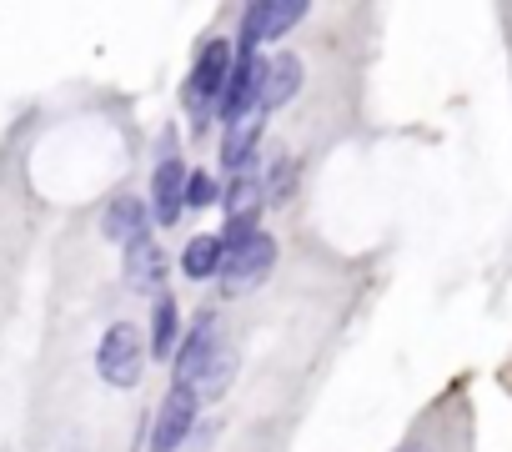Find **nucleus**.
I'll list each match as a JSON object with an SVG mask.
<instances>
[{
	"label": "nucleus",
	"mask_w": 512,
	"mask_h": 452,
	"mask_svg": "<svg viewBox=\"0 0 512 452\" xmlns=\"http://www.w3.org/2000/svg\"><path fill=\"white\" fill-rule=\"evenodd\" d=\"M302 16H307L302 0H262V6H246V21H241V46H236V51H246V56H251V46H262V41H272V36L292 31Z\"/></svg>",
	"instance_id": "20e7f679"
},
{
	"label": "nucleus",
	"mask_w": 512,
	"mask_h": 452,
	"mask_svg": "<svg viewBox=\"0 0 512 452\" xmlns=\"http://www.w3.org/2000/svg\"><path fill=\"white\" fill-rule=\"evenodd\" d=\"M216 201V181L206 171H191L186 176V206H211Z\"/></svg>",
	"instance_id": "4468645a"
},
{
	"label": "nucleus",
	"mask_w": 512,
	"mask_h": 452,
	"mask_svg": "<svg viewBox=\"0 0 512 452\" xmlns=\"http://www.w3.org/2000/svg\"><path fill=\"white\" fill-rule=\"evenodd\" d=\"M221 257H226V237H196V242L181 252V272H186L191 282L221 277Z\"/></svg>",
	"instance_id": "f8f14e48"
},
{
	"label": "nucleus",
	"mask_w": 512,
	"mask_h": 452,
	"mask_svg": "<svg viewBox=\"0 0 512 452\" xmlns=\"http://www.w3.org/2000/svg\"><path fill=\"white\" fill-rule=\"evenodd\" d=\"M302 91V61L297 56H267L262 61V86H256V111H277Z\"/></svg>",
	"instance_id": "0eeeda50"
},
{
	"label": "nucleus",
	"mask_w": 512,
	"mask_h": 452,
	"mask_svg": "<svg viewBox=\"0 0 512 452\" xmlns=\"http://www.w3.org/2000/svg\"><path fill=\"white\" fill-rule=\"evenodd\" d=\"M186 166L176 161V156H166L161 166H156V176H151V211H156V221L161 226H171L176 216H181V206H186Z\"/></svg>",
	"instance_id": "6e6552de"
},
{
	"label": "nucleus",
	"mask_w": 512,
	"mask_h": 452,
	"mask_svg": "<svg viewBox=\"0 0 512 452\" xmlns=\"http://www.w3.org/2000/svg\"><path fill=\"white\" fill-rule=\"evenodd\" d=\"M256 136H262V111H246V116H236V121L226 126L221 161H226L236 176H246V166H251V151H256Z\"/></svg>",
	"instance_id": "1a4fd4ad"
},
{
	"label": "nucleus",
	"mask_w": 512,
	"mask_h": 452,
	"mask_svg": "<svg viewBox=\"0 0 512 452\" xmlns=\"http://www.w3.org/2000/svg\"><path fill=\"white\" fill-rule=\"evenodd\" d=\"M161 277H166V257H161V247H156L151 237L131 242V247H126V282H131L136 292H156Z\"/></svg>",
	"instance_id": "9b49d317"
},
{
	"label": "nucleus",
	"mask_w": 512,
	"mask_h": 452,
	"mask_svg": "<svg viewBox=\"0 0 512 452\" xmlns=\"http://www.w3.org/2000/svg\"><path fill=\"white\" fill-rule=\"evenodd\" d=\"M176 342V302L171 297H156V317H151V352L166 357Z\"/></svg>",
	"instance_id": "ddd939ff"
},
{
	"label": "nucleus",
	"mask_w": 512,
	"mask_h": 452,
	"mask_svg": "<svg viewBox=\"0 0 512 452\" xmlns=\"http://www.w3.org/2000/svg\"><path fill=\"white\" fill-rule=\"evenodd\" d=\"M231 66H236V46H231V41H211V46L196 56V71H191L186 96H191L196 106H216V101H221V91H226Z\"/></svg>",
	"instance_id": "39448f33"
},
{
	"label": "nucleus",
	"mask_w": 512,
	"mask_h": 452,
	"mask_svg": "<svg viewBox=\"0 0 512 452\" xmlns=\"http://www.w3.org/2000/svg\"><path fill=\"white\" fill-rule=\"evenodd\" d=\"M191 422H196V397H191V392H181V387H171V392H166V402L156 407L151 452H176V447L186 442Z\"/></svg>",
	"instance_id": "423d86ee"
},
{
	"label": "nucleus",
	"mask_w": 512,
	"mask_h": 452,
	"mask_svg": "<svg viewBox=\"0 0 512 452\" xmlns=\"http://www.w3.org/2000/svg\"><path fill=\"white\" fill-rule=\"evenodd\" d=\"M101 232H106L111 242H121V247L141 242V237H146V206H141L136 196H116V201L106 206V216H101Z\"/></svg>",
	"instance_id": "9d476101"
},
{
	"label": "nucleus",
	"mask_w": 512,
	"mask_h": 452,
	"mask_svg": "<svg viewBox=\"0 0 512 452\" xmlns=\"http://www.w3.org/2000/svg\"><path fill=\"white\" fill-rule=\"evenodd\" d=\"M231 377H236V352L221 337V327L211 317H201L191 327V337L181 342V352H176V382L171 387L191 392L196 402H211L231 387Z\"/></svg>",
	"instance_id": "f257e3e1"
},
{
	"label": "nucleus",
	"mask_w": 512,
	"mask_h": 452,
	"mask_svg": "<svg viewBox=\"0 0 512 452\" xmlns=\"http://www.w3.org/2000/svg\"><path fill=\"white\" fill-rule=\"evenodd\" d=\"M96 372L111 382V387H136L141 372H146V342L131 322H116L101 347H96Z\"/></svg>",
	"instance_id": "7ed1b4c3"
},
{
	"label": "nucleus",
	"mask_w": 512,
	"mask_h": 452,
	"mask_svg": "<svg viewBox=\"0 0 512 452\" xmlns=\"http://www.w3.org/2000/svg\"><path fill=\"white\" fill-rule=\"evenodd\" d=\"M277 267V242L256 226V232L226 242V257H221V292L226 297H246L267 282V272Z\"/></svg>",
	"instance_id": "f03ea898"
}]
</instances>
